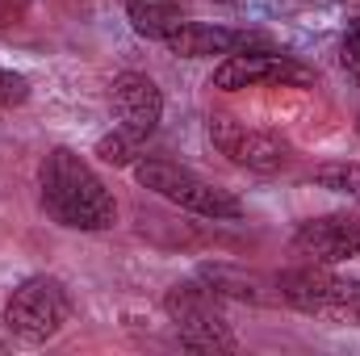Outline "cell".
Segmentation results:
<instances>
[{
    "mask_svg": "<svg viewBox=\"0 0 360 356\" xmlns=\"http://www.w3.org/2000/svg\"><path fill=\"white\" fill-rule=\"evenodd\" d=\"M38 201L51 222L68 231H109L117 222V201L105 180L72 147H51L38 164Z\"/></svg>",
    "mask_w": 360,
    "mask_h": 356,
    "instance_id": "1",
    "label": "cell"
},
{
    "mask_svg": "<svg viewBox=\"0 0 360 356\" xmlns=\"http://www.w3.org/2000/svg\"><path fill=\"white\" fill-rule=\"evenodd\" d=\"M276 293L285 306L340 323V327H360V281L356 276H340L327 265H302L285 268L276 276Z\"/></svg>",
    "mask_w": 360,
    "mask_h": 356,
    "instance_id": "2",
    "label": "cell"
},
{
    "mask_svg": "<svg viewBox=\"0 0 360 356\" xmlns=\"http://www.w3.org/2000/svg\"><path fill=\"white\" fill-rule=\"evenodd\" d=\"M134 180H139L143 189L160 193L164 201H172L180 210L197 214V218L235 222V218L248 214V205H243L231 189L205 180L201 172H193V168H180L172 160H143V164H134Z\"/></svg>",
    "mask_w": 360,
    "mask_h": 356,
    "instance_id": "3",
    "label": "cell"
},
{
    "mask_svg": "<svg viewBox=\"0 0 360 356\" xmlns=\"http://www.w3.org/2000/svg\"><path fill=\"white\" fill-rule=\"evenodd\" d=\"M72 323V293L59 276H25L4 302V327L21 344H46Z\"/></svg>",
    "mask_w": 360,
    "mask_h": 356,
    "instance_id": "4",
    "label": "cell"
},
{
    "mask_svg": "<svg viewBox=\"0 0 360 356\" xmlns=\"http://www.w3.org/2000/svg\"><path fill=\"white\" fill-rule=\"evenodd\" d=\"M164 310L176 323L180 340L188 348H197V352H226V348L239 344L235 331H231V319L218 306V293L205 281H176V285H168Z\"/></svg>",
    "mask_w": 360,
    "mask_h": 356,
    "instance_id": "5",
    "label": "cell"
},
{
    "mask_svg": "<svg viewBox=\"0 0 360 356\" xmlns=\"http://www.w3.org/2000/svg\"><path fill=\"white\" fill-rule=\"evenodd\" d=\"M214 89L222 92H243V89H314L319 84V72L306 68L302 59L293 55H276V51H239V55H226L218 68H214Z\"/></svg>",
    "mask_w": 360,
    "mask_h": 356,
    "instance_id": "6",
    "label": "cell"
},
{
    "mask_svg": "<svg viewBox=\"0 0 360 356\" xmlns=\"http://www.w3.org/2000/svg\"><path fill=\"white\" fill-rule=\"evenodd\" d=\"M210 143L235 164V168H248V172H285L293 164V147L289 139H281L276 130H256V126H243L226 113H214L210 117Z\"/></svg>",
    "mask_w": 360,
    "mask_h": 356,
    "instance_id": "7",
    "label": "cell"
},
{
    "mask_svg": "<svg viewBox=\"0 0 360 356\" xmlns=\"http://www.w3.org/2000/svg\"><path fill=\"white\" fill-rule=\"evenodd\" d=\"M293 252L314 265H344L360 256V214H323L306 218L293 231Z\"/></svg>",
    "mask_w": 360,
    "mask_h": 356,
    "instance_id": "8",
    "label": "cell"
},
{
    "mask_svg": "<svg viewBox=\"0 0 360 356\" xmlns=\"http://www.w3.org/2000/svg\"><path fill=\"white\" fill-rule=\"evenodd\" d=\"M109 109H113V117H117V126L126 134L147 143L160 130V122H164V92L143 72H122V76H113Z\"/></svg>",
    "mask_w": 360,
    "mask_h": 356,
    "instance_id": "9",
    "label": "cell"
},
{
    "mask_svg": "<svg viewBox=\"0 0 360 356\" xmlns=\"http://www.w3.org/2000/svg\"><path fill=\"white\" fill-rule=\"evenodd\" d=\"M164 46L180 59H214V55H239V51H272L264 34L248 30H226V25H205V21H180L176 30L164 38Z\"/></svg>",
    "mask_w": 360,
    "mask_h": 356,
    "instance_id": "10",
    "label": "cell"
},
{
    "mask_svg": "<svg viewBox=\"0 0 360 356\" xmlns=\"http://www.w3.org/2000/svg\"><path fill=\"white\" fill-rule=\"evenodd\" d=\"M201 281L214 289V293H226V298H239V302H252V306H269L281 302L276 293V276H260V272H243V268L231 265H201Z\"/></svg>",
    "mask_w": 360,
    "mask_h": 356,
    "instance_id": "11",
    "label": "cell"
},
{
    "mask_svg": "<svg viewBox=\"0 0 360 356\" xmlns=\"http://www.w3.org/2000/svg\"><path fill=\"white\" fill-rule=\"evenodd\" d=\"M126 13H130V25H134L139 34L160 38V42L184 21L180 8H176V0H126Z\"/></svg>",
    "mask_w": 360,
    "mask_h": 356,
    "instance_id": "12",
    "label": "cell"
},
{
    "mask_svg": "<svg viewBox=\"0 0 360 356\" xmlns=\"http://www.w3.org/2000/svg\"><path fill=\"white\" fill-rule=\"evenodd\" d=\"M310 184H319V189H331V193L360 197V164H356V160L319 164V168H310Z\"/></svg>",
    "mask_w": 360,
    "mask_h": 356,
    "instance_id": "13",
    "label": "cell"
},
{
    "mask_svg": "<svg viewBox=\"0 0 360 356\" xmlns=\"http://www.w3.org/2000/svg\"><path fill=\"white\" fill-rule=\"evenodd\" d=\"M139 147H143V139H134V134H126V130L117 126L113 134L96 139V160H101V164H113V168H126V164H134Z\"/></svg>",
    "mask_w": 360,
    "mask_h": 356,
    "instance_id": "14",
    "label": "cell"
},
{
    "mask_svg": "<svg viewBox=\"0 0 360 356\" xmlns=\"http://www.w3.org/2000/svg\"><path fill=\"white\" fill-rule=\"evenodd\" d=\"M25 101H30V80L8 72V68H0V109H17Z\"/></svg>",
    "mask_w": 360,
    "mask_h": 356,
    "instance_id": "15",
    "label": "cell"
},
{
    "mask_svg": "<svg viewBox=\"0 0 360 356\" xmlns=\"http://www.w3.org/2000/svg\"><path fill=\"white\" fill-rule=\"evenodd\" d=\"M30 4H34V0H0V30L21 25V21H25V13H30Z\"/></svg>",
    "mask_w": 360,
    "mask_h": 356,
    "instance_id": "16",
    "label": "cell"
},
{
    "mask_svg": "<svg viewBox=\"0 0 360 356\" xmlns=\"http://www.w3.org/2000/svg\"><path fill=\"white\" fill-rule=\"evenodd\" d=\"M344 59L360 72V17H352L348 30H344Z\"/></svg>",
    "mask_w": 360,
    "mask_h": 356,
    "instance_id": "17",
    "label": "cell"
},
{
    "mask_svg": "<svg viewBox=\"0 0 360 356\" xmlns=\"http://www.w3.org/2000/svg\"><path fill=\"white\" fill-rule=\"evenodd\" d=\"M356 130H360V122H356Z\"/></svg>",
    "mask_w": 360,
    "mask_h": 356,
    "instance_id": "18",
    "label": "cell"
}]
</instances>
